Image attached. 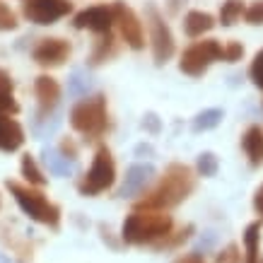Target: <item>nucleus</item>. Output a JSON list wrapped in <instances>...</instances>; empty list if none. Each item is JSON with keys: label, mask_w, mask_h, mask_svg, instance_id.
<instances>
[{"label": "nucleus", "mask_w": 263, "mask_h": 263, "mask_svg": "<svg viewBox=\"0 0 263 263\" xmlns=\"http://www.w3.org/2000/svg\"><path fill=\"white\" fill-rule=\"evenodd\" d=\"M196 186V176H193L191 167L186 164H169L162 181L157 183V189L145 196L140 203V210H164V208L179 205Z\"/></svg>", "instance_id": "f257e3e1"}, {"label": "nucleus", "mask_w": 263, "mask_h": 263, "mask_svg": "<svg viewBox=\"0 0 263 263\" xmlns=\"http://www.w3.org/2000/svg\"><path fill=\"white\" fill-rule=\"evenodd\" d=\"M172 234V217L162 210H133L123 220L121 237L126 244H152Z\"/></svg>", "instance_id": "f03ea898"}, {"label": "nucleus", "mask_w": 263, "mask_h": 263, "mask_svg": "<svg viewBox=\"0 0 263 263\" xmlns=\"http://www.w3.org/2000/svg\"><path fill=\"white\" fill-rule=\"evenodd\" d=\"M70 126L87 138H99L109 128V111H106V97L95 95L87 97L72 106Z\"/></svg>", "instance_id": "7ed1b4c3"}, {"label": "nucleus", "mask_w": 263, "mask_h": 263, "mask_svg": "<svg viewBox=\"0 0 263 263\" xmlns=\"http://www.w3.org/2000/svg\"><path fill=\"white\" fill-rule=\"evenodd\" d=\"M8 189L15 196L17 205L22 208L32 220L51 224V227H58V222H61V208L53 205L41 191H36L32 186H22V183H17V181H8Z\"/></svg>", "instance_id": "20e7f679"}, {"label": "nucleus", "mask_w": 263, "mask_h": 263, "mask_svg": "<svg viewBox=\"0 0 263 263\" xmlns=\"http://www.w3.org/2000/svg\"><path fill=\"white\" fill-rule=\"evenodd\" d=\"M114 181H116V162L111 157V150L106 145H102L95 152V160L89 164L87 174L82 176L78 189L85 196H97V193H104L106 189H111Z\"/></svg>", "instance_id": "39448f33"}, {"label": "nucleus", "mask_w": 263, "mask_h": 263, "mask_svg": "<svg viewBox=\"0 0 263 263\" xmlns=\"http://www.w3.org/2000/svg\"><path fill=\"white\" fill-rule=\"evenodd\" d=\"M222 58V44L215 39L208 41H196L181 53V61H179V70L191 75V78H200L203 72L210 68V65Z\"/></svg>", "instance_id": "423d86ee"}, {"label": "nucleus", "mask_w": 263, "mask_h": 263, "mask_svg": "<svg viewBox=\"0 0 263 263\" xmlns=\"http://www.w3.org/2000/svg\"><path fill=\"white\" fill-rule=\"evenodd\" d=\"M147 24H150V44H152V58L155 63L162 65L167 63L169 58L174 56V36H172V29L169 24L162 20L160 10L150 5L147 8Z\"/></svg>", "instance_id": "0eeeda50"}, {"label": "nucleus", "mask_w": 263, "mask_h": 263, "mask_svg": "<svg viewBox=\"0 0 263 263\" xmlns=\"http://www.w3.org/2000/svg\"><path fill=\"white\" fill-rule=\"evenodd\" d=\"M70 12V0H27L22 5V15L34 24H53Z\"/></svg>", "instance_id": "6e6552de"}, {"label": "nucleus", "mask_w": 263, "mask_h": 263, "mask_svg": "<svg viewBox=\"0 0 263 263\" xmlns=\"http://www.w3.org/2000/svg\"><path fill=\"white\" fill-rule=\"evenodd\" d=\"M114 15H116V27H119L121 36L126 39V44L130 48L140 51L145 46V32L140 17L128 8L126 3H114Z\"/></svg>", "instance_id": "1a4fd4ad"}, {"label": "nucleus", "mask_w": 263, "mask_h": 263, "mask_svg": "<svg viewBox=\"0 0 263 263\" xmlns=\"http://www.w3.org/2000/svg\"><path fill=\"white\" fill-rule=\"evenodd\" d=\"M72 24H75V29H89V32H97V34H109V29L116 24L114 5H92V8L78 12Z\"/></svg>", "instance_id": "9d476101"}, {"label": "nucleus", "mask_w": 263, "mask_h": 263, "mask_svg": "<svg viewBox=\"0 0 263 263\" xmlns=\"http://www.w3.org/2000/svg\"><path fill=\"white\" fill-rule=\"evenodd\" d=\"M70 56V44L65 39H41L32 51V58L44 68H58Z\"/></svg>", "instance_id": "9b49d317"}, {"label": "nucleus", "mask_w": 263, "mask_h": 263, "mask_svg": "<svg viewBox=\"0 0 263 263\" xmlns=\"http://www.w3.org/2000/svg\"><path fill=\"white\" fill-rule=\"evenodd\" d=\"M34 95H36L41 114H48L56 109L58 99H61V85H58V80H53L51 75H39V78L34 80Z\"/></svg>", "instance_id": "f8f14e48"}, {"label": "nucleus", "mask_w": 263, "mask_h": 263, "mask_svg": "<svg viewBox=\"0 0 263 263\" xmlns=\"http://www.w3.org/2000/svg\"><path fill=\"white\" fill-rule=\"evenodd\" d=\"M152 176H155V167H152V164H133V167L126 172V181H123L121 196H123V198H130V196L143 193L145 186L152 181Z\"/></svg>", "instance_id": "ddd939ff"}, {"label": "nucleus", "mask_w": 263, "mask_h": 263, "mask_svg": "<svg viewBox=\"0 0 263 263\" xmlns=\"http://www.w3.org/2000/svg\"><path fill=\"white\" fill-rule=\"evenodd\" d=\"M24 143V128L15 119H10L5 114H0V150L15 152Z\"/></svg>", "instance_id": "4468645a"}, {"label": "nucleus", "mask_w": 263, "mask_h": 263, "mask_svg": "<svg viewBox=\"0 0 263 263\" xmlns=\"http://www.w3.org/2000/svg\"><path fill=\"white\" fill-rule=\"evenodd\" d=\"M241 150L247 152L249 162L254 167L263 164V128L261 126H249L241 136Z\"/></svg>", "instance_id": "2eb2a0df"}, {"label": "nucleus", "mask_w": 263, "mask_h": 263, "mask_svg": "<svg viewBox=\"0 0 263 263\" xmlns=\"http://www.w3.org/2000/svg\"><path fill=\"white\" fill-rule=\"evenodd\" d=\"M215 27V17L210 12H203V10H191L189 15L183 17V32L189 34L191 39H198L203 34H208Z\"/></svg>", "instance_id": "dca6fc26"}, {"label": "nucleus", "mask_w": 263, "mask_h": 263, "mask_svg": "<svg viewBox=\"0 0 263 263\" xmlns=\"http://www.w3.org/2000/svg\"><path fill=\"white\" fill-rule=\"evenodd\" d=\"M244 12H247V8L241 0H224L222 8H220V22H222V27H232Z\"/></svg>", "instance_id": "f3484780"}, {"label": "nucleus", "mask_w": 263, "mask_h": 263, "mask_svg": "<svg viewBox=\"0 0 263 263\" xmlns=\"http://www.w3.org/2000/svg\"><path fill=\"white\" fill-rule=\"evenodd\" d=\"M22 176L32 183V186H44V183H46V176L41 174L39 164H36V160H34L29 152L22 155Z\"/></svg>", "instance_id": "a211bd4d"}, {"label": "nucleus", "mask_w": 263, "mask_h": 263, "mask_svg": "<svg viewBox=\"0 0 263 263\" xmlns=\"http://www.w3.org/2000/svg\"><path fill=\"white\" fill-rule=\"evenodd\" d=\"M224 114L220 109H205V111H200L196 119H193V130H210V128L220 126V121H222Z\"/></svg>", "instance_id": "6ab92c4d"}, {"label": "nucleus", "mask_w": 263, "mask_h": 263, "mask_svg": "<svg viewBox=\"0 0 263 263\" xmlns=\"http://www.w3.org/2000/svg\"><path fill=\"white\" fill-rule=\"evenodd\" d=\"M114 51H116V41H114V36H111V34H104L102 39L97 41L95 53H92V58H89V63L99 65L102 61H106L109 56H114Z\"/></svg>", "instance_id": "aec40b11"}, {"label": "nucleus", "mask_w": 263, "mask_h": 263, "mask_svg": "<svg viewBox=\"0 0 263 263\" xmlns=\"http://www.w3.org/2000/svg\"><path fill=\"white\" fill-rule=\"evenodd\" d=\"M198 172L200 176H215L217 172V157L213 152H203L198 157Z\"/></svg>", "instance_id": "412c9836"}, {"label": "nucleus", "mask_w": 263, "mask_h": 263, "mask_svg": "<svg viewBox=\"0 0 263 263\" xmlns=\"http://www.w3.org/2000/svg\"><path fill=\"white\" fill-rule=\"evenodd\" d=\"M17 17L15 12L5 5V3H0V32H12V29H17Z\"/></svg>", "instance_id": "4be33fe9"}, {"label": "nucleus", "mask_w": 263, "mask_h": 263, "mask_svg": "<svg viewBox=\"0 0 263 263\" xmlns=\"http://www.w3.org/2000/svg\"><path fill=\"white\" fill-rule=\"evenodd\" d=\"M249 75H251V82H254L256 87H261V89H263V48L254 56V61H251Z\"/></svg>", "instance_id": "5701e85b"}, {"label": "nucleus", "mask_w": 263, "mask_h": 263, "mask_svg": "<svg viewBox=\"0 0 263 263\" xmlns=\"http://www.w3.org/2000/svg\"><path fill=\"white\" fill-rule=\"evenodd\" d=\"M241 56H244V46L239 41H230L222 46V61H227V63H237V61H241Z\"/></svg>", "instance_id": "b1692460"}, {"label": "nucleus", "mask_w": 263, "mask_h": 263, "mask_svg": "<svg viewBox=\"0 0 263 263\" xmlns=\"http://www.w3.org/2000/svg\"><path fill=\"white\" fill-rule=\"evenodd\" d=\"M46 162H48V169L53 172V174L63 176L70 172V167H68V160L65 157H58V155H51V152H46Z\"/></svg>", "instance_id": "393cba45"}, {"label": "nucleus", "mask_w": 263, "mask_h": 263, "mask_svg": "<svg viewBox=\"0 0 263 263\" xmlns=\"http://www.w3.org/2000/svg\"><path fill=\"white\" fill-rule=\"evenodd\" d=\"M244 20H247L249 24H263V0L249 5L247 12H244Z\"/></svg>", "instance_id": "a878e982"}, {"label": "nucleus", "mask_w": 263, "mask_h": 263, "mask_svg": "<svg viewBox=\"0 0 263 263\" xmlns=\"http://www.w3.org/2000/svg\"><path fill=\"white\" fill-rule=\"evenodd\" d=\"M12 78L8 70H0V97H12Z\"/></svg>", "instance_id": "bb28decb"}, {"label": "nucleus", "mask_w": 263, "mask_h": 263, "mask_svg": "<svg viewBox=\"0 0 263 263\" xmlns=\"http://www.w3.org/2000/svg\"><path fill=\"white\" fill-rule=\"evenodd\" d=\"M217 263H239V249H237V247H227L222 254L217 256Z\"/></svg>", "instance_id": "cd10ccee"}, {"label": "nucleus", "mask_w": 263, "mask_h": 263, "mask_svg": "<svg viewBox=\"0 0 263 263\" xmlns=\"http://www.w3.org/2000/svg\"><path fill=\"white\" fill-rule=\"evenodd\" d=\"M61 152H63L65 160H75V157H78V145L72 143L70 138H63V140H61Z\"/></svg>", "instance_id": "c85d7f7f"}, {"label": "nucleus", "mask_w": 263, "mask_h": 263, "mask_svg": "<svg viewBox=\"0 0 263 263\" xmlns=\"http://www.w3.org/2000/svg\"><path fill=\"white\" fill-rule=\"evenodd\" d=\"M174 263H205V261H203L200 254H183V256H179Z\"/></svg>", "instance_id": "c756f323"}, {"label": "nucleus", "mask_w": 263, "mask_h": 263, "mask_svg": "<svg viewBox=\"0 0 263 263\" xmlns=\"http://www.w3.org/2000/svg\"><path fill=\"white\" fill-rule=\"evenodd\" d=\"M145 126L150 128L152 133H157V130H160V121H157L155 114H147V116H145Z\"/></svg>", "instance_id": "7c9ffc66"}, {"label": "nucleus", "mask_w": 263, "mask_h": 263, "mask_svg": "<svg viewBox=\"0 0 263 263\" xmlns=\"http://www.w3.org/2000/svg\"><path fill=\"white\" fill-rule=\"evenodd\" d=\"M254 205H256V210H258V215L263 217V186L256 191V198H254Z\"/></svg>", "instance_id": "2f4dec72"}, {"label": "nucleus", "mask_w": 263, "mask_h": 263, "mask_svg": "<svg viewBox=\"0 0 263 263\" xmlns=\"http://www.w3.org/2000/svg\"><path fill=\"white\" fill-rule=\"evenodd\" d=\"M169 5V12H172V15H174V12H179V8H181V3H186V0H167Z\"/></svg>", "instance_id": "473e14b6"}, {"label": "nucleus", "mask_w": 263, "mask_h": 263, "mask_svg": "<svg viewBox=\"0 0 263 263\" xmlns=\"http://www.w3.org/2000/svg\"><path fill=\"white\" fill-rule=\"evenodd\" d=\"M244 263H263V256L261 254H256V256H247V261Z\"/></svg>", "instance_id": "72a5a7b5"}]
</instances>
